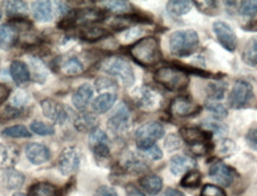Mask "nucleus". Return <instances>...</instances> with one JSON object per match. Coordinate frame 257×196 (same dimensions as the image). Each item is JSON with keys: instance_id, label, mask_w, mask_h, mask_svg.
Instances as JSON below:
<instances>
[{"instance_id": "4468645a", "label": "nucleus", "mask_w": 257, "mask_h": 196, "mask_svg": "<svg viewBox=\"0 0 257 196\" xmlns=\"http://www.w3.org/2000/svg\"><path fill=\"white\" fill-rule=\"evenodd\" d=\"M201 107L187 96H178L170 104V113L178 118H188L198 114Z\"/></svg>"}, {"instance_id": "49530a36", "label": "nucleus", "mask_w": 257, "mask_h": 196, "mask_svg": "<svg viewBox=\"0 0 257 196\" xmlns=\"http://www.w3.org/2000/svg\"><path fill=\"white\" fill-rule=\"evenodd\" d=\"M200 196H226L224 189L214 184H205L201 188Z\"/></svg>"}, {"instance_id": "5701e85b", "label": "nucleus", "mask_w": 257, "mask_h": 196, "mask_svg": "<svg viewBox=\"0 0 257 196\" xmlns=\"http://www.w3.org/2000/svg\"><path fill=\"white\" fill-rule=\"evenodd\" d=\"M140 184L141 188H142L148 195L155 196L157 194H160L161 190H162L163 181L159 175H156V173H149V175L143 176V177L140 179Z\"/></svg>"}, {"instance_id": "72a5a7b5", "label": "nucleus", "mask_w": 257, "mask_h": 196, "mask_svg": "<svg viewBox=\"0 0 257 196\" xmlns=\"http://www.w3.org/2000/svg\"><path fill=\"white\" fill-rule=\"evenodd\" d=\"M206 92H207L208 98H210L212 101L220 100V99L224 98L225 92H226V85L221 81L210 82L207 85Z\"/></svg>"}, {"instance_id": "b1692460", "label": "nucleus", "mask_w": 257, "mask_h": 196, "mask_svg": "<svg viewBox=\"0 0 257 196\" xmlns=\"http://www.w3.org/2000/svg\"><path fill=\"white\" fill-rule=\"evenodd\" d=\"M117 101V94L113 92H106L102 93L99 96H96L92 104V110L95 113L101 114L107 112L110 108H112V106L115 104Z\"/></svg>"}, {"instance_id": "2f4dec72", "label": "nucleus", "mask_w": 257, "mask_h": 196, "mask_svg": "<svg viewBox=\"0 0 257 196\" xmlns=\"http://www.w3.org/2000/svg\"><path fill=\"white\" fill-rule=\"evenodd\" d=\"M193 3L192 2H186V0H174V2H169L167 4V10L170 15L176 16V17H180V16H184L188 14L191 11Z\"/></svg>"}, {"instance_id": "0eeeda50", "label": "nucleus", "mask_w": 257, "mask_h": 196, "mask_svg": "<svg viewBox=\"0 0 257 196\" xmlns=\"http://www.w3.org/2000/svg\"><path fill=\"white\" fill-rule=\"evenodd\" d=\"M253 98V89L245 80H238L234 82L231 89L229 98H227V104L233 110H240V108L246 107Z\"/></svg>"}, {"instance_id": "ea45409f", "label": "nucleus", "mask_w": 257, "mask_h": 196, "mask_svg": "<svg viewBox=\"0 0 257 196\" xmlns=\"http://www.w3.org/2000/svg\"><path fill=\"white\" fill-rule=\"evenodd\" d=\"M31 131L38 136H53L55 134V128L43 121H32L30 125Z\"/></svg>"}, {"instance_id": "7c9ffc66", "label": "nucleus", "mask_w": 257, "mask_h": 196, "mask_svg": "<svg viewBox=\"0 0 257 196\" xmlns=\"http://www.w3.org/2000/svg\"><path fill=\"white\" fill-rule=\"evenodd\" d=\"M61 70L66 76H76L83 73L85 67H83V63L78 57L73 56L64 60V62L61 64Z\"/></svg>"}, {"instance_id": "3c124183", "label": "nucleus", "mask_w": 257, "mask_h": 196, "mask_svg": "<svg viewBox=\"0 0 257 196\" xmlns=\"http://www.w3.org/2000/svg\"><path fill=\"white\" fill-rule=\"evenodd\" d=\"M180 144H181V139L175 134H170V136L166 139L165 146L168 151H174L180 147Z\"/></svg>"}, {"instance_id": "412c9836", "label": "nucleus", "mask_w": 257, "mask_h": 196, "mask_svg": "<svg viewBox=\"0 0 257 196\" xmlns=\"http://www.w3.org/2000/svg\"><path fill=\"white\" fill-rule=\"evenodd\" d=\"M18 149L11 144H0V169H11L17 163Z\"/></svg>"}, {"instance_id": "c756f323", "label": "nucleus", "mask_w": 257, "mask_h": 196, "mask_svg": "<svg viewBox=\"0 0 257 196\" xmlns=\"http://www.w3.org/2000/svg\"><path fill=\"white\" fill-rule=\"evenodd\" d=\"M98 4L115 15L125 16L131 11V4L128 2H124V0L123 2L121 0H106V2H99Z\"/></svg>"}, {"instance_id": "79ce46f5", "label": "nucleus", "mask_w": 257, "mask_h": 196, "mask_svg": "<svg viewBox=\"0 0 257 196\" xmlns=\"http://www.w3.org/2000/svg\"><path fill=\"white\" fill-rule=\"evenodd\" d=\"M108 137L104 131L100 130V128L96 127L95 130H93L91 133H89V145L94 146L98 145V144H108Z\"/></svg>"}, {"instance_id": "dca6fc26", "label": "nucleus", "mask_w": 257, "mask_h": 196, "mask_svg": "<svg viewBox=\"0 0 257 196\" xmlns=\"http://www.w3.org/2000/svg\"><path fill=\"white\" fill-rule=\"evenodd\" d=\"M21 31L12 23L0 25V48L9 50L14 48L19 40Z\"/></svg>"}, {"instance_id": "09e8293b", "label": "nucleus", "mask_w": 257, "mask_h": 196, "mask_svg": "<svg viewBox=\"0 0 257 196\" xmlns=\"http://www.w3.org/2000/svg\"><path fill=\"white\" fill-rule=\"evenodd\" d=\"M245 140L249 147H251L252 150L257 151V124L252 125V126L249 128L248 133H246L245 136Z\"/></svg>"}, {"instance_id": "13d9d810", "label": "nucleus", "mask_w": 257, "mask_h": 196, "mask_svg": "<svg viewBox=\"0 0 257 196\" xmlns=\"http://www.w3.org/2000/svg\"><path fill=\"white\" fill-rule=\"evenodd\" d=\"M249 30H252V31H257V22L256 23H253V24H251L250 25V29Z\"/></svg>"}, {"instance_id": "1a4fd4ad", "label": "nucleus", "mask_w": 257, "mask_h": 196, "mask_svg": "<svg viewBox=\"0 0 257 196\" xmlns=\"http://www.w3.org/2000/svg\"><path fill=\"white\" fill-rule=\"evenodd\" d=\"M81 159V151L76 146H68L63 149L59 156V160H57V166H59L60 172L63 176L73 175L74 172L79 170Z\"/></svg>"}, {"instance_id": "f03ea898", "label": "nucleus", "mask_w": 257, "mask_h": 196, "mask_svg": "<svg viewBox=\"0 0 257 196\" xmlns=\"http://www.w3.org/2000/svg\"><path fill=\"white\" fill-rule=\"evenodd\" d=\"M199 46V35L192 29L174 31L169 36L170 53L176 57H188Z\"/></svg>"}, {"instance_id": "58836bf2", "label": "nucleus", "mask_w": 257, "mask_h": 196, "mask_svg": "<svg viewBox=\"0 0 257 196\" xmlns=\"http://www.w3.org/2000/svg\"><path fill=\"white\" fill-rule=\"evenodd\" d=\"M238 12L242 17L245 18H252L257 15V2L255 0H246V2H240L239 3Z\"/></svg>"}, {"instance_id": "f704fd0d", "label": "nucleus", "mask_w": 257, "mask_h": 196, "mask_svg": "<svg viewBox=\"0 0 257 196\" xmlns=\"http://www.w3.org/2000/svg\"><path fill=\"white\" fill-rule=\"evenodd\" d=\"M201 183V173L198 170H189L185 173V176L181 179V185L184 188H198Z\"/></svg>"}, {"instance_id": "c03bdc74", "label": "nucleus", "mask_w": 257, "mask_h": 196, "mask_svg": "<svg viewBox=\"0 0 257 196\" xmlns=\"http://www.w3.org/2000/svg\"><path fill=\"white\" fill-rule=\"evenodd\" d=\"M234 149H236V144H234L233 140L231 139L224 138V139L219 140V143H218V152H219L221 156L231 155L234 151Z\"/></svg>"}, {"instance_id": "f3484780", "label": "nucleus", "mask_w": 257, "mask_h": 196, "mask_svg": "<svg viewBox=\"0 0 257 196\" xmlns=\"http://www.w3.org/2000/svg\"><path fill=\"white\" fill-rule=\"evenodd\" d=\"M93 87L89 83H83L76 89L72 96V102L74 107L79 111H83L87 107L93 98Z\"/></svg>"}, {"instance_id": "37998d69", "label": "nucleus", "mask_w": 257, "mask_h": 196, "mask_svg": "<svg viewBox=\"0 0 257 196\" xmlns=\"http://www.w3.org/2000/svg\"><path fill=\"white\" fill-rule=\"evenodd\" d=\"M202 126H204L208 132H214L217 134H224L226 133L227 128L226 126L223 123H219V121L217 120H211V119H206V120H204V123H202Z\"/></svg>"}, {"instance_id": "8fccbe9b", "label": "nucleus", "mask_w": 257, "mask_h": 196, "mask_svg": "<svg viewBox=\"0 0 257 196\" xmlns=\"http://www.w3.org/2000/svg\"><path fill=\"white\" fill-rule=\"evenodd\" d=\"M19 115H21V110L10 106V107L6 108V110L2 113V115H0V121L11 120V119L17 118V117H19Z\"/></svg>"}, {"instance_id": "c85d7f7f", "label": "nucleus", "mask_w": 257, "mask_h": 196, "mask_svg": "<svg viewBox=\"0 0 257 196\" xmlns=\"http://www.w3.org/2000/svg\"><path fill=\"white\" fill-rule=\"evenodd\" d=\"M28 196H60L59 189L49 182H37L29 190Z\"/></svg>"}, {"instance_id": "cd10ccee", "label": "nucleus", "mask_w": 257, "mask_h": 196, "mask_svg": "<svg viewBox=\"0 0 257 196\" xmlns=\"http://www.w3.org/2000/svg\"><path fill=\"white\" fill-rule=\"evenodd\" d=\"M123 166L128 172L133 173L144 172L148 169L147 163L144 162L141 157L135 155V153H127V155L124 157Z\"/></svg>"}, {"instance_id": "a19ab883", "label": "nucleus", "mask_w": 257, "mask_h": 196, "mask_svg": "<svg viewBox=\"0 0 257 196\" xmlns=\"http://www.w3.org/2000/svg\"><path fill=\"white\" fill-rule=\"evenodd\" d=\"M194 5H197L198 10L202 14L213 16L217 14L218 11V3L214 2V0H208V2H194L193 3Z\"/></svg>"}, {"instance_id": "393cba45", "label": "nucleus", "mask_w": 257, "mask_h": 196, "mask_svg": "<svg viewBox=\"0 0 257 196\" xmlns=\"http://www.w3.org/2000/svg\"><path fill=\"white\" fill-rule=\"evenodd\" d=\"M74 127L80 132H92L95 130L96 125H98V120H96L95 115L88 112H81L74 118Z\"/></svg>"}, {"instance_id": "052dcab7", "label": "nucleus", "mask_w": 257, "mask_h": 196, "mask_svg": "<svg viewBox=\"0 0 257 196\" xmlns=\"http://www.w3.org/2000/svg\"><path fill=\"white\" fill-rule=\"evenodd\" d=\"M0 19H2V11H0Z\"/></svg>"}, {"instance_id": "4d7b16f0", "label": "nucleus", "mask_w": 257, "mask_h": 196, "mask_svg": "<svg viewBox=\"0 0 257 196\" xmlns=\"http://www.w3.org/2000/svg\"><path fill=\"white\" fill-rule=\"evenodd\" d=\"M160 196H186V195L181 190H179V189L168 188V189H166V190L163 191Z\"/></svg>"}, {"instance_id": "20e7f679", "label": "nucleus", "mask_w": 257, "mask_h": 196, "mask_svg": "<svg viewBox=\"0 0 257 196\" xmlns=\"http://www.w3.org/2000/svg\"><path fill=\"white\" fill-rule=\"evenodd\" d=\"M100 70L112 78L118 79L125 87H131L136 81L131 64L120 56H110L100 64Z\"/></svg>"}, {"instance_id": "39448f33", "label": "nucleus", "mask_w": 257, "mask_h": 196, "mask_svg": "<svg viewBox=\"0 0 257 196\" xmlns=\"http://www.w3.org/2000/svg\"><path fill=\"white\" fill-rule=\"evenodd\" d=\"M180 136L195 155L205 156L210 152L212 134L208 131L199 127H182Z\"/></svg>"}, {"instance_id": "9b49d317", "label": "nucleus", "mask_w": 257, "mask_h": 196, "mask_svg": "<svg viewBox=\"0 0 257 196\" xmlns=\"http://www.w3.org/2000/svg\"><path fill=\"white\" fill-rule=\"evenodd\" d=\"M213 32L216 35L217 41L219 42V44L224 49L227 51H234L237 49V41L236 32L233 31V29L230 27L229 24L225 23V22L217 21L213 23Z\"/></svg>"}, {"instance_id": "ddd939ff", "label": "nucleus", "mask_w": 257, "mask_h": 196, "mask_svg": "<svg viewBox=\"0 0 257 196\" xmlns=\"http://www.w3.org/2000/svg\"><path fill=\"white\" fill-rule=\"evenodd\" d=\"M42 112L48 119L56 124H64L69 118V111L66 106L57 102L53 99H46L41 104Z\"/></svg>"}, {"instance_id": "6ab92c4d", "label": "nucleus", "mask_w": 257, "mask_h": 196, "mask_svg": "<svg viewBox=\"0 0 257 196\" xmlns=\"http://www.w3.org/2000/svg\"><path fill=\"white\" fill-rule=\"evenodd\" d=\"M32 16L36 19L37 22H50L53 18L54 11H53V3L48 2V0H38V2H34L31 4Z\"/></svg>"}, {"instance_id": "aec40b11", "label": "nucleus", "mask_w": 257, "mask_h": 196, "mask_svg": "<svg viewBox=\"0 0 257 196\" xmlns=\"http://www.w3.org/2000/svg\"><path fill=\"white\" fill-rule=\"evenodd\" d=\"M10 74L14 80L16 85L25 86L30 81L31 73L29 70L27 63L22 62V61H14L10 66Z\"/></svg>"}, {"instance_id": "5fc2aeb1", "label": "nucleus", "mask_w": 257, "mask_h": 196, "mask_svg": "<svg viewBox=\"0 0 257 196\" xmlns=\"http://www.w3.org/2000/svg\"><path fill=\"white\" fill-rule=\"evenodd\" d=\"M125 191H126V196H146L141 189H138L134 184H127L126 188H125Z\"/></svg>"}, {"instance_id": "7ed1b4c3", "label": "nucleus", "mask_w": 257, "mask_h": 196, "mask_svg": "<svg viewBox=\"0 0 257 196\" xmlns=\"http://www.w3.org/2000/svg\"><path fill=\"white\" fill-rule=\"evenodd\" d=\"M154 79L157 83L172 92L184 91L189 83L188 73L172 66H163L157 69L154 74Z\"/></svg>"}, {"instance_id": "603ef678", "label": "nucleus", "mask_w": 257, "mask_h": 196, "mask_svg": "<svg viewBox=\"0 0 257 196\" xmlns=\"http://www.w3.org/2000/svg\"><path fill=\"white\" fill-rule=\"evenodd\" d=\"M28 102V95L27 93L24 92H18L17 94L15 95L14 100H12V107H16L18 108V110H21L22 106H24L25 104Z\"/></svg>"}, {"instance_id": "a878e982", "label": "nucleus", "mask_w": 257, "mask_h": 196, "mask_svg": "<svg viewBox=\"0 0 257 196\" xmlns=\"http://www.w3.org/2000/svg\"><path fill=\"white\" fill-rule=\"evenodd\" d=\"M108 35V31L105 28L98 27V25L91 24V25H83L80 29L79 36L81 40L87 42H95L101 40V38L106 37Z\"/></svg>"}, {"instance_id": "f8f14e48", "label": "nucleus", "mask_w": 257, "mask_h": 196, "mask_svg": "<svg viewBox=\"0 0 257 196\" xmlns=\"http://www.w3.org/2000/svg\"><path fill=\"white\" fill-rule=\"evenodd\" d=\"M208 173H210L211 178H213L223 187H230L237 177L236 170L225 164L221 160H216V162L212 163Z\"/></svg>"}, {"instance_id": "2eb2a0df", "label": "nucleus", "mask_w": 257, "mask_h": 196, "mask_svg": "<svg viewBox=\"0 0 257 196\" xmlns=\"http://www.w3.org/2000/svg\"><path fill=\"white\" fill-rule=\"evenodd\" d=\"M25 156L35 165H41L50 159V150L46 145L38 143H30L25 146Z\"/></svg>"}, {"instance_id": "4c0bfd02", "label": "nucleus", "mask_w": 257, "mask_h": 196, "mask_svg": "<svg viewBox=\"0 0 257 196\" xmlns=\"http://www.w3.org/2000/svg\"><path fill=\"white\" fill-rule=\"evenodd\" d=\"M206 110L212 113L214 118L217 119H224L227 117V114H229V111H227V108L225 107L223 104H220V102L218 101H207L206 102Z\"/></svg>"}, {"instance_id": "6e6d98bb", "label": "nucleus", "mask_w": 257, "mask_h": 196, "mask_svg": "<svg viewBox=\"0 0 257 196\" xmlns=\"http://www.w3.org/2000/svg\"><path fill=\"white\" fill-rule=\"evenodd\" d=\"M10 96V88L6 85L0 83V105L4 104Z\"/></svg>"}, {"instance_id": "bb28decb", "label": "nucleus", "mask_w": 257, "mask_h": 196, "mask_svg": "<svg viewBox=\"0 0 257 196\" xmlns=\"http://www.w3.org/2000/svg\"><path fill=\"white\" fill-rule=\"evenodd\" d=\"M242 60L246 66L257 69V37H251L246 42L242 51Z\"/></svg>"}, {"instance_id": "a211bd4d", "label": "nucleus", "mask_w": 257, "mask_h": 196, "mask_svg": "<svg viewBox=\"0 0 257 196\" xmlns=\"http://www.w3.org/2000/svg\"><path fill=\"white\" fill-rule=\"evenodd\" d=\"M197 165L195 160L187 155H174L170 158L169 166L173 175L179 176L181 173L187 172Z\"/></svg>"}, {"instance_id": "6e6552de", "label": "nucleus", "mask_w": 257, "mask_h": 196, "mask_svg": "<svg viewBox=\"0 0 257 196\" xmlns=\"http://www.w3.org/2000/svg\"><path fill=\"white\" fill-rule=\"evenodd\" d=\"M133 99L135 105L146 112L156 111L161 106V101H162V96L160 93L148 86L138 87L133 93Z\"/></svg>"}, {"instance_id": "c9c22d12", "label": "nucleus", "mask_w": 257, "mask_h": 196, "mask_svg": "<svg viewBox=\"0 0 257 196\" xmlns=\"http://www.w3.org/2000/svg\"><path fill=\"white\" fill-rule=\"evenodd\" d=\"M3 136L9 138H30L31 132L23 125H14L3 131Z\"/></svg>"}, {"instance_id": "bf43d9fd", "label": "nucleus", "mask_w": 257, "mask_h": 196, "mask_svg": "<svg viewBox=\"0 0 257 196\" xmlns=\"http://www.w3.org/2000/svg\"><path fill=\"white\" fill-rule=\"evenodd\" d=\"M12 196H28V195H25L24 192H19V191H17V192H15V194L12 195Z\"/></svg>"}, {"instance_id": "e433bc0d", "label": "nucleus", "mask_w": 257, "mask_h": 196, "mask_svg": "<svg viewBox=\"0 0 257 196\" xmlns=\"http://www.w3.org/2000/svg\"><path fill=\"white\" fill-rule=\"evenodd\" d=\"M31 68H32V75H34L35 81L43 83L48 78V73L44 64L41 62L38 59H31Z\"/></svg>"}, {"instance_id": "a18cd8bd", "label": "nucleus", "mask_w": 257, "mask_h": 196, "mask_svg": "<svg viewBox=\"0 0 257 196\" xmlns=\"http://www.w3.org/2000/svg\"><path fill=\"white\" fill-rule=\"evenodd\" d=\"M93 153H94L95 158L98 160H105L108 159L110 157V146L108 144H98V145L92 146Z\"/></svg>"}, {"instance_id": "de8ad7c7", "label": "nucleus", "mask_w": 257, "mask_h": 196, "mask_svg": "<svg viewBox=\"0 0 257 196\" xmlns=\"http://www.w3.org/2000/svg\"><path fill=\"white\" fill-rule=\"evenodd\" d=\"M138 151H141V153H142L144 157H147L148 159H152V160H159L163 157V152L161 151V149L156 145V144L155 145L148 147L146 150H138Z\"/></svg>"}, {"instance_id": "423d86ee", "label": "nucleus", "mask_w": 257, "mask_h": 196, "mask_svg": "<svg viewBox=\"0 0 257 196\" xmlns=\"http://www.w3.org/2000/svg\"><path fill=\"white\" fill-rule=\"evenodd\" d=\"M165 134V127L162 124L152 121L141 125L135 132V139L138 150H146L148 147L155 145L156 140L161 139Z\"/></svg>"}, {"instance_id": "f257e3e1", "label": "nucleus", "mask_w": 257, "mask_h": 196, "mask_svg": "<svg viewBox=\"0 0 257 196\" xmlns=\"http://www.w3.org/2000/svg\"><path fill=\"white\" fill-rule=\"evenodd\" d=\"M130 55L135 62L142 67H154L162 59L160 42L156 37L141 38L130 48Z\"/></svg>"}, {"instance_id": "4be33fe9", "label": "nucleus", "mask_w": 257, "mask_h": 196, "mask_svg": "<svg viewBox=\"0 0 257 196\" xmlns=\"http://www.w3.org/2000/svg\"><path fill=\"white\" fill-rule=\"evenodd\" d=\"M25 176L14 168L4 170L2 175V183L8 190H17L24 184Z\"/></svg>"}, {"instance_id": "864d4df0", "label": "nucleus", "mask_w": 257, "mask_h": 196, "mask_svg": "<svg viewBox=\"0 0 257 196\" xmlns=\"http://www.w3.org/2000/svg\"><path fill=\"white\" fill-rule=\"evenodd\" d=\"M95 196H119L114 188L108 187V185H101L96 189Z\"/></svg>"}, {"instance_id": "9d476101", "label": "nucleus", "mask_w": 257, "mask_h": 196, "mask_svg": "<svg viewBox=\"0 0 257 196\" xmlns=\"http://www.w3.org/2000/svg\"><path fill=\"white\" fill-rule=\"evenodd\" d=\"M131 125L130 108L125 104H120L115 108L113 114L108 118L107 127L113 134H123L126 132Z\"/></svg>"}, {"instance_id": "473e14b6", "label": "nucleus", "mask_w": 257, "mask_h": 196, "mask_svg": "<svg viewBox=\"0 0 257 196\" xmlns=\"http://www.w3.org/2000/svg\"><path fill=\"white\" fill-rule=\"evenodd\" d=\"M6 14L12 18H22L28 11V3L27 2H6Z\"/></svg>"}]
</instances>
